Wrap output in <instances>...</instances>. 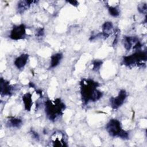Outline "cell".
Returning <instances> with one entry per match:
<instances>
[{
  "label": "cell",
  "mask_w": 147,
  "mask_h": 147,
  "mask_svg": "<svg viewBox=\"0 0 147 147\" xmlns=\"http://www.w3.org/2000/svg\"><path fill=\"white\" fill-rule=\"evenodd\" d=\"M99 85L98 82L91 79H83L81 81L80 92L84 104L96 102L102 97L103 93L97 89Z\"/></svg>",
  "instance_id": "6da1fadb"
},
{
  "label": "cell",
  "mask_w": 147,
  "mask_h": 147,
  "mask_svg": "<svg viewBox=\"0 0 147 147\" xmlns=\"http://www.w3.org/2000/svg\"><path fill=\"white\" fill-rule=\"evenodd\" d=\"M65 109L64 103L59 98L54 100H48L45 102V114L50 121H55L63 114Z\"/></svg>",
  "instance_id": "7a4b0ae2"
},
{
  "label": "cell",
  "mask_w": 147,
  "mask_h": 147,
  "mask_svg": "<svg viewBox=\"0 0 147 147\" xmlns=\"http://www.w3.org/2000/svg\"><path fill=\"white\" fill-rule=\"evenodd\" d=\"M106 129L112 137H117L123 140L129 138V133L122 129L120 122L117 119H110L106 126Z\"/></svg>",
  "instance_id": "3957f363"
},
{
  "label": "cell",
  "mask_w": 147,
  "mask_h": 147,
  "mask_svg": "<svg viewBox=\"0 0 147 147\" xmlns=\"http://www.w3.org/2000/svg\"><path fill=\"white\" fill-rule=\"evenodd\" d=\"M147 55L146 51H138L123 58V64L126 66H142L145 64Z\"/></svg>",
  "instance_id": "277c9868"
},
{
  "label": "cell",
  "mask_w": 147,
  "mask_h": 147,
  "mask_svg": "<svg viewBox=\"0 0 147 147\" xmlns=\"http://www.w3.org/2000/svg\"><path fill=\"white\" fill-rule=\"evenodd\" d=\"M127 97V93L125 90H121L118 95L115 97H111L110 99V103L113 109H117L124 103Z\"/></svg>",
  "instance_id": "5b68a950"
},
{
  "label": "cell",
  "mask_w": 147,
  "mask_h": 147,
  "mask_svg": "<svg viewBox=\"0 0 147 147\" xmlns=\"http://www.w3.org/2000/svg\"><path fill=\"white\" fill-rule=\"evenodd\" d=\"M26 36V27L24 24L14 26L10 32V37L12 40H18Z\"/></svg>",
  "instance_id": "8992f818"
},
{
  "label": "cell",
  "mask_w": 147,
  "mask_h": 147,
  "mask_svg": "<svg viewBox=\"0 0 147 147\" xmlns=\"http://www.w3.org/2000/svg\"><path fill=\"white\" fill-rule=\"evenodd\" d=\"M123 45L127 51L131 49H140L142 44L138 38L134 36H125L123 39Z\"/></svg>",
  "instance_id": "52a82bcc"
},
{
  "label": "cell",
  "mask_w": 147,
  "mask_h": 147,
  "mask_svg": "<svg viewBox=\"0 0 147 147\" xmlns=\"http://www.w3.org/2000/svg\"><path fill=\"white\" fill-rule=\"evenodd\" d=\"M51 143L53 146H67L64 134L61 131H56L51 136Z\"/></svg>",
  "instance_id": "ba28073f"
},
{
  "label": "cell",
  "mask_w": 147,
  "mask_h": 147,
  "mask_svg": "<svg viewBox=\"0 0 147 147\" xmlns=\"http://www.w3.org/2000/svg\"><path fill=\"white\" fill-rule=\"evenodd\" d=\"M0 88H1V95L9 96L11 95L13 87L10 84L9 82L3 79V78H1L0 80Z\"/></svg>",
  "instance_id": "9c48e42d"
},
{
  "label": "cell",
  "mask_w": 147,
  "mask_h": 147,
  "mask_svg": "<svg viewBox=\"0 0 147 147\" xmlns=\"http://www.w3.org/2000/svg\"><path fill=\"white\" fill-rule=\"evenodd\" d=\"M29 55L26 53H24L21 55L20 56L17 57L14 62L15 66L18 69H22L25 67L27 63L28 60Z\"/></svg>",
  "instance_id": "30bf717a"
},
{
  "label": "cell",
  "mask_w": 147,
  "mask_h": 147,
  "mask_svg": "<svg viewBox=\"0 0 147 147\" xmlns=\"http://www.w3.org/2000/svg\"><path fill=\"white\" fill-rule=\"evenodd\" d=\"M113 29V24L111 22H106L102 25V32L101 33L102 37L106 38L112 33Z\"/></svg>",
  "instance_id": "8fae6325"
},
{
  "label": "cell",
  "mask_w": 147,
  "mask_h": 147,
  "mask_svg": "<svg viewBox=\"0 0 147 147\" xmlns=\"http://www.w3.org/2000/svg\"><path fill=\"white\" fill-rule=\"evenodd\" d=\"M22 124V119L18 118H14V117H10L7 122V126L9 127H12V128H19L21 126Z\"/></svg>",
  "instance_id": "7c38bea8"
},
{
  "label": "cell",
  "mask_w": 147,
  "mask_h": 147,
  "mask_svg": "<svg viewBox=\"0 0 147 147\" xmlns=\"http://www.w3.org/2000/svg\"><path fill=\"white\" fill-rule=\"evenodd\" d=\"M22 100L24 104L25 109L27 111H30L33 105L32 95L30 93H26L22 96Z\"/></svg>",
  "instance_id": "4fadbf2b"
},
{
  "label": "cell",
  "mask_w": 147,
  "mask_h": 147,
  "mask_svg": "<svg viewBox=\"0 0 147 147\" xmlns=\"http://www.w3.org/2000/svg\"><path fill=\"white\" fill-rule=\"evenodd\" d=\"M35 1H21L18 2L17 4V9L18 12L21 13H23L25 10H27L30 5Z\"/></svg>",
  "instance_id": "5bb4252c"
},
{
  "label": "cell",
  "mask_w": 147,
  "mask_h": 147,
  "mask_svg": "<svg viewBox=\"0 0 147 147\" xmlns=\"http://www.w3.org/2000/svg\"><path fill=\"white\" fill-rule=\"evenodd\" d=\"M63 58V54L61 53H57L53 55L51 57V68H55L57 66L61 60Z\"/></svg>",
  "instance_id": "9a60e30c"
},
{
  "label": "cell",
  "mask_w": 147,
  "mask_h": 147,
  "mask_svg": "<svg viewBox=\"0 0 147 147\" xmlns=\"http://www.w3.org/2000/svg\"><path fill=\"white\" fill-rule=\"evenodd\" d=\"M107 8L109 13L111 16L114 17H117L119 15V10L117 7L107 5Z\"/></svg>",
  "instance_id": "2e32d148"
},
{
  "label": "cell",
  "mask_w": 147,
  "mask_h": 147,
  "mask_svg": "<svg viewBox=\"0 0 147 147\" xmlns=\"http://www.w3.org/2000/svg\"><path fill=\"white\" fill-rule=\"evenodd\" d=\"M137 9L140 13L146 14V11H147L146 4V3H141V4L138 5V6L137 7Z\"/></svg>",
  "instance_id": "e0dca14e"
},
{
  "label": "cell",
  "mask_w": 147,
  "mask_h": 147,
  "mask_svg": "<svg viewBox=\"0 0 147 147\" xmlns=\"http://www.w3.org/2000/svg\"><path fill=\"white\" fill-rule=\"evenodd\" d=\"M102 64V61L101 60H94L92 63V65H93L92 69L94 71H98V69H99Z\"/></svg>",
  "instance_id": "ac0fdd59"
},
{
  "label": "cell",
  "mask_w": 147,
  "mask_h": 147,
  "mask_svg": "<svg viewBox=\"0 0 147 147\" xmlns=\"http://www.w3.org/2000/svg\"><path fill=\"white\" fill-rule=\"evenodd\" d=\"M30 134H31L32 137H33L34 139H35L36 140L38 141V140H40V136H39V134H38L36 131H35L34 130H31V131H30Z\"/></svg>",
  "instance_id": "d6986e66"
},
{
  "label": "cell",
  "mask_w": 147,
  "mask_h": 147,
  "mask_svg": "<svg viewBox=\"0 0 147 147\" xmlns=\"http://www.w3.org/2000/svg\"><path fill=\"white\" fill-rule=\"evenodd\" d=\"M44 31L43 28H40L37 30L36 36L37 37H41L44 35Z\"/></svg>",
  "instance_id": "ffe728a7"
},
{
  "label": "cell",
  "mask_w": 147,
  "mask_h": 147,
  "mask_svg": "<svg viewBox=\"0 0 147 147\" xmlns=\"http://www.w3.org/2000/svg\"><path fill=\"white\" fill-rule=\"evenodd\" d=\"M67 2H68V3H71L72 5L75 6H78V4H79L78 2L76 1H67Z\"/></svg>",
  "instance_id": "44dd1931"
}]
</instances>
